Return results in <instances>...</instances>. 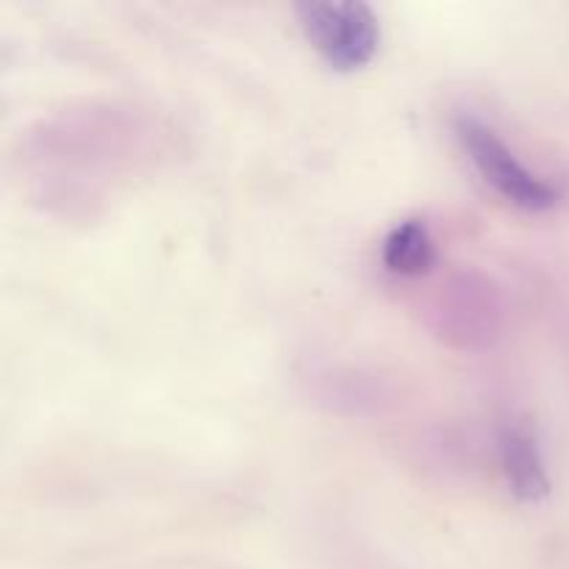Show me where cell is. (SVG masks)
Here are the masks:
<instances>
[{
    "label": "cell",
    "instance_id": "obj_1",
    "mask_svg": "<svg viewBox=\"0 0 569 569\" xmlns=\"http://www.w3.org/2000/svg\"><path fill=\"white\" fill-rule=\"evenodd\" d=\"M456 139L481 181L515 209L537 214V211H548L559 203V189L548 178L528 170L520 156L503 142V137L492 126L478 120L476 114L456 117Z\"/></svg>",
    "mask_w": 569,
    "mask_h": 569
},
{
    "label": "cell",
    "instance_id": "obj_2",
    "mask_svg": "<svg viewBox=\"0 0 569 569\" xmlns=\"http://www.w3.org/2000/svg\"><path fill=\"white\" fill-rule=\"evenodd\" d=\"M298 20L317 56L337 72L361 70L381 48V22L367 3H303Z\"/></svg>",
    "mask_w": 569,
    "mask_h": 569
},
{
    "label": "cell",
    "instance_id": "obj_3",
    "mask_svg": "<svg viewBox=\"0 0 569 569\" xmlns=\"http://www.w3.org/2000/svg\"><path fill=\"white\" fill-rule=\"evenodd\" d=\"M439 331L448 342H459L465 348L487 345L500 331L498 295L489 283H476L470 278H459L439 300Z\"/></svg>",
    "mask_w": 569,
    "mask_h": 569
},
{
    "label": "cell",
    "instance_id": "obj_4",
    "mask_svg": "<svg viewBox=\"0 0 569 569\" xmlns=\"http://www.w3.org/2000/svg\"><path fill=\"white\" fill-rule=\"evenodd\" d=\"M500 472L520 503H539L550 495V476L533 433L522 426H506L498 442Z\"/></svg>",
    "mask_w": 569,
    "mask_h": 569
},
{
    "label": "cell",
    "instance_id": "obj_5",
    "mask_svg": "<svg viewBox=\"0 0 569 569\" xmlns=\"http://www.w3.org/2000/svg\"><path fill=\"white\" fill-rule=\"evenodd\" d=\"M381 261L392 276L400 278H422L437 264V242H433L431 228L426 220L398 222L392 231L383 237Z\"/></svg>",
    "mask_w": 569,
    "mask_h": 569
}]
</instances>
